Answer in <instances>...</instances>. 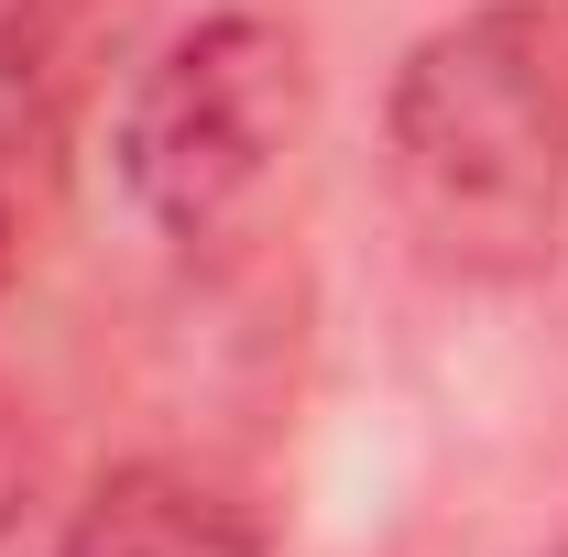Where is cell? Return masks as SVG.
Masks as SVG:
<instances>
[{"mask_svg":"<svg viewBox=\"0 0 568 557\" xmlns=\"http://www.w3.org/2000/svg\"><path fill=\"white\" fill-rule=\"evenodd\" d=\"M383 198L448 284H536L568 252V0H481L383 88Z\"/></svg>","mask_w":568,"mask_h":557,"instance_id":"6da1fadb","label":"cell"},{"mask_svg":"<svg viewBox=\"0 0 568 557\" xmlns=\"http://www.w3.org/2000/svg\"><path fill=\"white\" fill-rule=\"evenodd\" d=\"M306 121H317L306 33L274 11H209L121 88L110 186L153 241L197 252V241H230L284 186V164L306 153Z\"/></svg>","mask_w":568,"mask_h":557,"instance_id":"7a4b0ae2","label":"cell"},{"mask_svg":"<svg viewBox=\"0 0 568 557\" xmlns=\"http://www.w3.org/2000/svg\"><path fill=\"white\" fill-rule=\"evenodd\" d=\"M22 492H33V437H22V416H11V394H0V536H11Z\"/></svg>","mask_w":568,"mask_h":557,"instance_id":"277c9868","label":"cell"},{"mask_svg":"<svg viewBox=\"0 0 568 557\" xmlns=\"http://www.w3.org/2000/svg\"><path fill=\"white\" fill-rule=\"evenodd\" d=\"M55 557H263V525L230 492H209L197 470L132 459L67 514Z\"/></svg>","mask_w":568,"mask_h":557,"instance_id":"3957f363","label":"cell"},{"mask_svg":"<svg viewBox=\"0 0 568 557\" xmlns=\"http://www.w3.org/2000/svg\"><path fill=\"white\" fill-rule=\"evenodd\" d=\"M0 263H11V230H0Z\"/></svg>","mask_w":568,"mask_h":557,"instance_id":"5b68a950","label":"cell"}]
</instances>
